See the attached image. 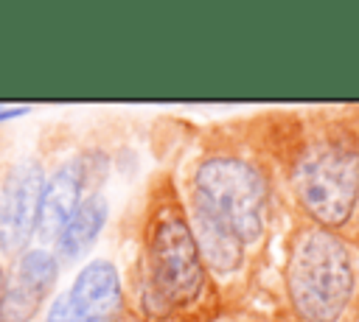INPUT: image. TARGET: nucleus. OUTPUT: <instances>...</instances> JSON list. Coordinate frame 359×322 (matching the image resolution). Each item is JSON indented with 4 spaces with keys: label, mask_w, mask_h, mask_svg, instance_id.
Listing matches in <instances>:
<instances>
[{
    "label": "nucleus",
    "mask_w": 359,
    "mask_h": 322,
    "mask_svg": "<svg viewBox=\"0 0 359 322\" xmlns=\"http://www.w3.org/2000/svg\"><path fill=\"white\" fill-rule=\"evenodd\" d=\"M278 182L286 216L345 232L359 207V104L286 109Z\"/></svg>",
    "instance_id": "7ed1b4c3"
},
{
    "label": "nucleus",
    "mask_w": 359,
    "mask_h": 322,
    "mask_svg": "<svg viewBox=\"0 0 359 322\" xmlns=\"http://www.w3.org/2000/svg\"><path fill=\"white\" fill-rule=\"evenodd\" d=\"M112 162L115 154L104 143H84L73 154H65L59 162H53L45 179L36 224V241L42 246H50L56 241L65 221L87 193L104 190L112 174Z\"/></svg>",
    "instance_id": "423d86ee"
},
{
    "label": "nucleus",
    "mask_w": 359,
    "mask_h": 322,
    "mask_svg": "<svg viewBox=\"0 0 359 322\" xmlns=\"http://www.w3.org/2000/svg\"><path fill=\"white\" fill-rule=\"evenodd\" d=\"M59 258L50 246L31 244L6 263V286L0 297V322H34L59 283Z\"/></svg>",
    "instance_id": "6e6552de"
},
{
    "label": "nucleus",
    "mask_w": 359,
    "mask_h": 322,
    "mask_svg": "<svg viewBox=\"0 0 359 322\" xmlns=\"http://www.w3.org/2000/svg\"><path fill=\"white\" fill-rule=\"evenodd\" d=\"M180 196H182L199 255L205 260V269L210 280L216 283L222 314L224 319H238L250 308V302L258 297L266 266L250 252V246L241 241V235L227 221H222L199 199L185 196L182 190Z\"/></svg>",
    "instance_id": "39448f33"
},
{
    "label": "nucleus",
    "mask_w": 359,
    "mask_h": 322,
    "mask_svg": "<svg viewBox=\"0 0 359 322\" xmlns=\"http://www.w3.org/2000/svg\"><path fill=\"white\" fill-rule=\"evenodd\" d=\"M238 319H241V322H292V319L275 305V300H272V308H269V311H258L255 305H250Z\"/></svg>",
    "instance_id": "f8f14e48"
},
{
    "label": "nucleus",
    "mask_w": 359,
    "mask_h": 322,
    "mask_svg": "<svg viewBox=\"0 0 359 322\" xmlns=\"http://www.w3.org/2000/svg\"><path fill=\"white\" fill-rule=\"evenodd\" d=\"M50 151L0 162V260L11 263L36 238Z\"/></svg>",
    "instance_id": "0eeeda50"
},
{
    "label": "nucleus",
    "mask_w": 359,
    "mask_h": 322,
    "mask_svg": "<svg viewBox=\"0 0 359 322\" xmlns=\"http://www.w3.org/2000/svg\"><path fill=\"white\" fill-rule=\"evenodd\" d=\"M3 286H6V266L0 260V297H3Z\"/></svg>",
    "instance_id": "dca6fc26"
},
{
    "label": "nucleus",
    "mask_w": 359,
    "mask_h": 322,
    "mask_svg": "<svg viewBox=\"0 0 359 322\" xmlns=\"http://www.w3.org/2000/svg\"><path fill=\"white\" fill-rule=\"evenodd\" d=\"M115 322H143V319H137V316H135L132 311H123V314H121V316H118Z\"/></svg>",
    "instance_id": "2eb2a0df"
},
{
    "label": "nucleus",
    "mask_w": 359,
    "mask_h": 322,
    "mask_svg": "<svg viewBox=\"0 0 359 322\" xmlns=\"http://www.w3.org/2000/svg\"><path fill=\"white\" fill-rule=\"evenodd\" d=\"M3 143H6V140H0V146H3Z\"/></svg>",
    "instance_id": "f3484780"
},
{
    "label": "nucleus",
    "mask_w": 359,
    "mask_h": 322,
    "mask_svg": "<svg viewBox=\"0 0 359 322\" xmlns=\"http://www.w3.org/2000/svg\"><path fill=\"white\" fill-rule=\"evenodd\" d=\"M109 218V199L104 190H93L87 193L79 207L70 213V218L65 221L62 232L56 235V241L50 244V249L56 252L59 263H73L81 255H87L95 241L101 238L104 227Z\"/></svg>",
    "instance_id": "9d476101"
},
{
    "label": "nucleus",
    "mask_w": 359,
    "mask_h": 322,
    "mask_svg": "<svg viewBox=\"0 0 359 322\" xmlns=\"http://www.w3.org/2000/svg\"><path fill=\"white\" fill-rule=\"evenodd\" d=\"M42 322H87V319H84V316H81V311L73 305L70 294H67V291H62V294H56V297L50 300L48 314H45V319H42Z\"/></svg>",
    "instance_id": "9b49d317"
},
{
    "label": "nucleus",
    "mask_w": 359,
    "mask_h": 322,
    "mask_svg": "<svg viewBox=\"0 0 359 322\" xmlns=\"http://www.w3.org/2000/svg\"><path fill=\"white\" fill-rule=\"evenodd\" d=\"M123 297L143 322H222V300L199 255L174 165L151 171L126 221Z\"/></svg>",
    "instance_id": "f03ea898"
},
{
    "label": "nucleus",
    "mask_w": 359,
    "mask_h": 322,
    "mask_svg": "<svg viewBox=\"0 0 359 322\" xmlns=\"http://www.w3.org/2000/svg\"><path fill=\"white\" fill-rule=\"evenodd\" d=\"M345 238H348V244L356 249V255H359V207H356V213H353V218H351V224L345 227V232H342Z\"/></svg>",
    "instance_id": "ddd939ff"
},
{
    "label": "nucleus",
    "mask_w": 359,
    "mask_h": 322,
    "mask_svg": "<svg viewBox=\"0 0 359 322\" xmlns=\"http://www.w3.org/2000/svg\"><path fill=\"white\" fill-rule=\"evenodd\" d=\"M20 112H25V109H17V106H0V120L14 118V115H20Z\"/></svg>",
    "instance_id": "4468645a"
},
{
    "label": "nucleus",
    "mask_w": 359,
    "mask_h": 322,
    "mask_svg": "<svg viewBox=\"0 0 359 322\" xmlns=\"http://www.w3.org/2000/svg\"><path fill=\"white\" fill-rule=\"evenodd\" d=\"M67 294L87 322H115L126 311L123 277L118 266L107 258L90 260L73 277Z\"/></svg>",
    "instance_id": "1a4fd4ad"
},
{
    "label": "nucleus",
    "mask_w": 359,
    "mask_h": 322,
    "mask_svg": "<svg viewBox=\"0 0 359 322\" xmlns=\"http://www.w3.org/2000/svg\"><path fill=\"white\" fill-rule=\"evenodd\" d=\"M275 305L292 322H359V255L342 232L286 216Z\"/></svg>",
    "instance_id": "20e7f679"
},
{
    "label": "nucleus",
    "mask_w": 359,
    "mask_h": 322,
    "mask_svg": "<svg viewBox=\"0 0 359 322\" xmlns=\"http://www.w3.org/2000/svg\"><path fill=\"white\" fill-rule=\"evenodd\" d=\"M286 109L185 126L182 146L171 160L177 185L227 221L250 252L266 266L278 232L286 224L278 151Z\"/></svg>",
    "instance_id": "f257e3e1"
}]
</instances>
